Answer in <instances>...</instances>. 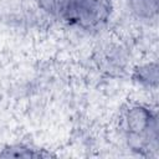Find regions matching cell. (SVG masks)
Returning a JSON list of instances; mask_svg holds the SVG:
<instances>
[{"label": "cell", "instance_id": "obj_1", "mask_svg": "<svg viewBox=\"0 0 159 159\" xmlns=\"http://www.w3.org/2000/svg\"><path fill=\"white\" fill-rule=\"evenodd\" d=\"M117 129L134 154L144 158L158 155V112L150 104L137 101L123 103L117 116Z\"/></svg>", "mask_w": 159, "mask_h": 159}, {"label": "cell", "instance_id": "obj_2", "mask_svg": "<svg viewBox=\"0 0 159 159\" xmlns=\"http://www.w3.org/2000/svg\"><path fill=\"white\" fill-rule=\"evenodd\" d=\"M39 7L68 27L97 32L113 15V0H36Z\"/></svg>", "mask_w": 159, "mask_h": 159}, {"label": "cell", "instance_id": "obj_3", "mask_svg": "<svg viewBox=\"0 0 159 159\" xmlns=\"http://www.w3.org/2000/svg\"><path fill=\"white\" fill-rule=\"evenodd\" d=\"M56 154L31 143H10L0 149V158H53Z\"/></svg>", "mask_w": 159, "mask_h": 159}, {"label": "cell", "instance_id": "obj_4", "mask_svg": "<svg viewBox=\"0 0 159 159\" xmlns=\"http://www.w3.org/2000/svg\"><path fill=\"white\" fill-rule=\"evenodd\" d=\"M130 80L134 84L147 91H155L159 81V68L157 61L143 62L137 65L130 73Z\"/></svg>", "mask_w": 159, "mask_h": 159}, {"label": "cell", "instance_id": "obj_5", "mask_svg": "<svg viewBox=\"0 0 159 159\" xmlns=\"http://www.w3.org/2000/svg\"><path fill=\"white\" fill-rule=\"evenodd\" d=\"M130 14L139 21L155 22L159 10V0H128Z\"/></svg>", "mask_w": 159, "mask_h": 159}]
</instances>
